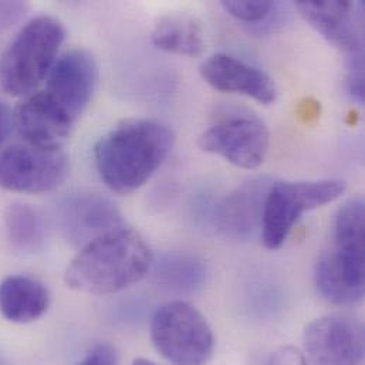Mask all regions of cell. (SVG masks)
I'll return each mask as SVG.
<instances>
[{
  "instance_id": "1",
  "label": "cell",
  "mask_w": 365,
  "mask_h": 365,
  "mask_svg": "<svg viewBox=\"0 0 365 365\" xmlns=\"http://www.w3.org/2000/svg\"><path fill=\"white\" fill-rule=\"evenodd\" d=\"M173 130L155 120L128 118L103 135L94 147L97 173L106 186L130 195L148 182L170 157Z\"/></svg>"
},
{
  "instance_id": "2",
  "label": "cell",
  "mask_w": 365,
  "mask_h": 365,
  "mask_svg": "<svg viewBox=\"0 0 365 365\" xmlns=\"http://www.w3.org/2000/svg\"><path fill=\"white\" fill-rule=\"evenodd\" d=\"M154 264L145 239L120 226L88 242L70 262L66 284L87 294H114L141 282Z\"/></svg>"
},
{
  "instance_id": "3",
  "label": "cell",
  "mask_w": 365,
  "mask_h": 365,
  "mask_svg": "<svg viewBox=\"0 0 365 365\" xmlns=\"http://www.w3.org/2000/svg\"><path fill=\"white\" fill-rule=\"evenodd\" d=\"M364 200H349L334 222L333 243L322 252L314 269L322 296L340 306L364 297Z\"/></svg>"
},
{
  "instance_id": "4",
  "label": "cell",
  "mask_w": 365,
  "mask_h": 365,
  "mask_svg": "<svg viewBox=\"0 0 365 365\" xmlns=\"http://www.w3.org/2000/svg\"><path fill=\"white\" fill-rule=\"evenodd\" d=\"M63 23L53 16L27 21L0 54V87L13 97H27L44 81L64 41Z\"/></svg>"
},
{
  "instance_id": "5",
  "label": "cell",
  "mask_w": 365,
  "mask_h": 365,
  "mask_svg": "<svg viewBox=\"0 0 365 365\" xmlns=\"http://www.w3.org/2000/svg\"><path fill=\"white\" fill-rule=\"evenodd\" d=\"M343 180L280 181L267 189L262 213V237L267 249H279L287 240L303 213L334 202L346 192Z\"/></svg>"
},
{
  "instance_id": "6",
  "label": "cell",
  "mask_w": 365,
  "mask_h": 365,
  "mask_svg": "<svg viewBox=\"0 0 365 365\" xmlns=\"http://www.w3.org/2000/svg\"><path fill=\"white\" fill-rule=\"evenodd\" d=\"M151 340L155 350L174 365H205L215 349L206 319L181 300L170 302L154 313Z\"/></svg>"
},
{
  "instance_id": "7",
  "label": "cell",
  "mask_w": 365,
  "mask_h": 365,
  "mask_svg": "<svg viewBox=\"0 0 365 365\" xmlns=\"http://www.w3.org/2000/svg\"><path fill=\"white\" fill-rule=\"evenodd\" d=\"M70 160L63 150L16 144L0 153V187L19 193H47L66 182Z\"/></svg>"
},
{
  "instance_id": "8",
  "label": "cell",
  "mask_w": 365,
  "mask_h": 365,
  "mask_svg": "<svg viewBox=\"0 0 365 365\" xmlns=\"http://www.w3.org/2000/svg\"><path fill=\"white\" fill-rule=\"evenodd\" d=\"M199 147L237 168L255 170L267 155L270 134L259 118L236 114L210 125L200 135Z\"/></svg>"
},
{
  "instance_id": "9",
  "label": "cell",
  "mask_w": 365,
  "mask_h": 365,
  "mask_svg": "<svg viewBox=\"0 0 365 365\" xmlns=\"http://www.w3.org/2000/svg\"><path fill=\"white\" fill-rule=\"evenodd\" d=\"M309 365H360L364 357L363 326L347 316H324L304 333Z\"/></svg>"
},
{
  "instance_id": "10",
  "label": "cell",
  "mask_w": 365,
  "mask_h": 365,
  "mask_svg": "<svg viewBox=\"0 0 365 365\" xmlns=\"http://www.w3.org/2000/svg\"><path fill=\"white\" fill-rule=\"evenodd\" d=\"M97 80L98 67L93 54L71 48L54 61L44 93L77 123L91 101Z\"/></svg>"
},
{
  "instance_id": "11",
  "label": "cell",
  "mask_w": 365,
  "mask_h": 365,
  "mask_svg": "<svg viewBox=\"0 0 365 365\" xmlns=\"http://www.w3.org/2000/svg\"><path fill=\"white\" fill-rule=\"evenodd\" d=\"M74 124L44 91L23 97L13 110V125L24 144L41 150H63Z\"/></svg>"
},
{
  "instance_id": "12",
  "label": "cell",
  "mask_w": 365,
  "mask_h": 365,
  "mask_svg": "<svg viewBox=\"0 0 365 365\" xmlns=\"http://www.w3.org/2000/svg\"><path fill=\"white\" fill-rule=\"evenodd\" d=\"M202 78L215 90L227 94H240L263 106L276 101L274 81L257 67L229 54L217 53L200 64Z\"/></svg>"
},
{
  "instance_id": "13",
  "label": "cell",
  "mask_w": 365,
  "mask_h": 365,
  "mask_svg": "<svg viewBox=\"0 0 365 365\" xmlns=\"http://www.w3.org/2000/svg\"><path fill=\"white\" fill-rule=\"evenodd\" d=\"M60 225L74 245H87L96 237L124 226L118 207L98 193H76L60 205Z\"/></svg>"
},
{
  "instance_id": "14",
  "label": "cell",
  "mask_w": 365,
  "mask_h": 365,
  "mask_svg": "<svg viewBox=\"0 0 365 365\" xmlns=\"http://www.w3.org/2000/svg\"><path fill=\"white\" fill-rule=\"evenodd\" d=\"M300 14L333 46L353 53L363 50L361 4L351 1L302 0L296 3Z\"/></svg>"
},
{
  "instance_id": "15",
  "label": "cell",
  "mask_w": 365,
  "mask_h": 365,
  "mask_svg": "<svg viewBox=\"0 0 365 365\" xmlns=\"http://www.w3.org/2000/svg\"><path fill=\"white\" fill-rule=\"evenodd\" d=\"M255 180L226 196L216 209V223L222 232L235 237L249 236L262 223L263 205L270 185Z\"/></svg>"
},
{
  "instance_id": "16",
  "label": "cell",
  "mask_w": 365,
  "mask_h": 365,
  "mask_svg": "<svg viewBox=\"0 0 365 365\" xmlns=\"http://www.w3.org/2000/svg\"><path fill=\"white\" fill-rule=\"evenodd\" d=\"M50 306L47 287L29 276L13 274L0 282V314L11 323L27 324L40 319Z\"/></svg>"
},
{
  "instance_id": "17",
  "label": "cell",
  "mask_w": 365,
  "mask_h": 365,
  "mask_svg": "<svg viewBox=\"0 0 365 365\" xmlns=\"http://www.w3.org/2000/svg\"><path fill=\"white\" fill-rule=\"evenodd\" d=\"M153 43L157 48L187 57H197L205 50L200 21L187 13L163 16L154 27Z\"/></svg>"
},
{
  "instance_id": "18",
  "label": "cell",
  "mask_w": 365,
  "mask_h": 365,
  "mask_svg": "<svg viewBox=\"0 0 365 365\" xmlns=\"http://www.w3.org/2000/svg\"><path fill=\"white\" fill-rule=\"evenodd\" d=\"M155 276L158 283L171 290L192 293L202 287L206 279V266L195 255L168 253L157 263Z\"/></svg>"
},
{
  "instance_id": "19",
  "label": "cell",
  "mask_w": 365,
  "mask_h": 365,
  "mask_svg": "<svg viewBox=\"0 0 365 365\" xmlns=\"http://www.w3.org/2000/svg\"><path fill=\"white\" fill-rule=\"evenodd\" d=\"M4 226L11 245L23 252H34L44 242L43 219L27 203H10L4 210Z\"/></svg>"
},
{
  "instance_id": "20",
  "label": "cell",
  "mask_w": 365,
  "mask_h": 365,
  "mask_svg": "<svg viewBox=\"0 0 365 365\" xmlns=\"http://www.w3.org/2000/svg\"><path fill=\"white\" fill-rule=\"evenodd\" d=\"M220 6L239 21L259 24L269 21L276 14L279 4L270 0H227Z\"/></svg>"
},
{
  "instance_id": "21",
  "label": "cell",
  "mask_w": 365,
  "mask_h": 365,
  "mask_svg": "<svg viewBox=\"0 0 365 365\" xmlns=\"http://www.w3.org/2000/svg\"><path fill=\"white\" fill-rule=\"evenodd\" d=\"M347 73L346 83L347 90L354 101L363 104L364 101V54L363 50H357L347 54Z\"/></svg>"
},
{
  "instance_id": "22",
  "label": "cell",
  "mask_w": 365,
  "mask_h": 365,
  "mask_svg": "<svg viewBox=\"0 0 365 365\" xmlns=\"http://www.w3.org/2000/svg\"><path fill=\"white\" fill-rule=\"evenodd\" d=\"M118 357L114 347L106 343L93 346L77 365H117Z\"/></svg>"
},
{
  "instance_id": "23",
  "label": "cell",
  "mask_w": 365,
  "mask_h": 365,
  "mask_svg": "<svg viewBox=\"0 0 365 365\" xmlns=\"http://www.w3.org/2000/svg\"><path fill=\"white\" fill-rule=\"evenodd\" d=\"M267 365H309L306 357L294 347L286 346L276 350L270 357Z\"/></svg>"
},
{
  "instance_id": "24",
  "label": "cell",
  "mask_w": 365,
  "mask_h": 365,
  "mask_svg": "<svg viewBox=\"0 0 365 365\" xmlns=\"http://www.w3.org/2000/svg\"><path fill=\"white\" fill-rule=\"evenodd\" d=\"M26 9L27 6L20 1H0V30L19 21Z\"/></svg>"
},
{
  "instance_id": "25",
  "label": "cell",
  "mask_w": 365,
  "mask_h": 365,
  "mask_svg": "<svg viewBox=\"0 0 365 365\" xmlns=\"http://www.w3.org/2000/svg\"><path fill=\"white\" fill-rule=\"evenodd\" d=\"M13 128V111L4 103H0V147L9 138Z\"/></svg>"
},
{
  "instance_id": "26",
  "label": "cell",
  "mask_w": 365,
  "mask_h": 365,
  "mask_svg": "<svg viewBox=\"0 0 365 365\" xmlns=\"http://www.w3.org/2000/svg\"><path fill=\"white\" fill-rule=\"evenodd\" d=\"M133 365H158L155 364V363H153V361H150V360H145V359H135L134 361H133Z\"/></svg>"
}]
</instances>
